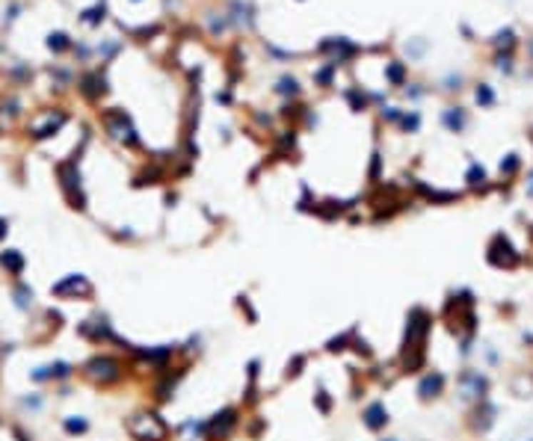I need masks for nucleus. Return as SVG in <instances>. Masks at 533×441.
Segmentation results:
<instances>
[{"mask_svg": "<svg viewBox=\"0 0 533 441\" xmlns=\"http://www.w3.org/2000/svg\"><path fill=\"white\" fill-rule=\"evenodd\" d=\"M439 314L427 305H412L403 320V335L397 347V373L400 376H421L430 368V338L436 332Z\"/></svg>", "mask_w": 533, "mask_h": 441, "instance_id": "f257e3e1", "label": "nucleus"}, {"mask_svg": "<svg viewBox=\"0 0 533 441\" xmlns=\"http://www.w3.org/2000/svg\"><path fill=\"white\" fill-rule=\"evenodd\" d=\"M77 376L95 391H118L133 379V368L128 362V355L116 350H98L77 368Z\"/></svg>", "mask_w": 533, "mask_h": 441, "instance_id": "f03ea898", "label": "nucleus"}, {"mask_svg": "<svg viewBox=\"0 0 533 441\" xmlns=\"http://www.w3.org/2000/svg\"><path fill=\"white\" fill-rule=\"evenodd\" d=\"M122 430L131 441H175V424H169L163 409L136 406L122 417Z\"/></svg>", "mask_w": 533, "mask_h": 441, "instance_id": "7ed1b4c3", "label": "nucleus"}, {"mask_svg": "<svg viewBox=\"0 0 533 441\" xmlns=\"http://www.w3.org/2000/svg\"><path fill=\"white\" fill-rule=\"evenodd\" d=\"M450 385H453V397H457L465 409L474 406V403H480V400H489L492 388H495L492 373L486 368H480V365H462L457 370V376L450 379Z\"/></svg>", "mask_w": 533, "mask_h": 441, "instance_id": "20e7f679", "label": "nucleus"}, {"mask_svg": "<svg viewBox=\"0 0 533 441\" xmlns=\"http://www.w3.org/2000/svg\"><path fill=\"white\" fill-rule=\"evenodd\" d=\"M190 368L193 362L181 358V362H175L172 368H166L163 373H157L151 379H146V397H148V406H157L163 409L169 403H175V394L181 388V382L190 376Z\"/></svg>", "mask_w": 533, "mask_h": 441, "instance_id": "39448f33", "label": "nucleus"}, {"mask_svg": "<svg viewBox=\"0 0 533 441\" xmlns=\"http://www.w3.org/2000/svg\"><path fill=\"white\" fill-rule=\"evenodd\" d=\"M243 417L246 412L240 403H225L220 409H213L205 415V441H237L243 430Z\"/></svg>", "mask_w": 533, "mask_h": 441, "instance_id": "423d86ee", "label": "nucleus"}, {"mask_svg": "<svg viewBox=\"0 0 533 441\" xmlns=\"http://www.w3.org/2000/svg\"><path fill=\"white\" fill-rule=\"evenodd\" d=\"M483 258H486V264L492 270H501V273H512V270H519L524 264V252L512 243V237L504 234V231H495L489 237Z\"/></svg>", "mask_w": 533, "mask_h": 441, "instance_id": "0eeeda50", "label": "nucleus"}, {"mask_svg": "<svg viewBox=\"0 0 533 441\" xmlns=\"http://www.w3.org/2000/svg\"><path fill=\"white\" fill-rule=\"evenodd\" d=\"M77 335H81L86 344H92V347H116V353H118V347L125 344V338L116 332L113 320L104 311H98V314L81 320V323H77Z\"/></svg>", "mask_w": 533, "mask_h": 441, "instance_id": "6e6552de", "label": "nucleus"}, {"mask_svg": "<svg viewBox=\"0 0 533 441\" xmlns=\"http://www.w3.org/2000/svg\"><path fill=\"white\" fill-rule=\"evenodd\" d=\"M95 296L98 288L83 273H68L51 285V299H59V303H95Z\"/></svg>", "mask_w": 533, "mask_h": 441, "instance_id": "1a4fd4ad", "label": "nucleus"}, {"mask_svg": "<svg viewBox=\"0 0 533 441\" xmlns=\"http://www.w3.org/2000/svg\"><path fill=\"white\" fill-rule=\"evenodd\" d=\"M450 394V376L439 368H427L421 376H415V400L421 406H436Z\"/></svg>", "mask_w": 533, "mask_h": 441, "instance_id": "9d476101", "label": "nucleus"}, {"mask_svg": "<svg viewBox=\"0 0 533 441\" xmlns=\"http://www.w3.org/2000/svg\"><path fill=\"white\" fill-rule=\"evenodd\" d=\"M498 415H501V406L495 403V400H480V403H474L465 409V417H462V427L471 438H483L489 435L492 430H495L498 424Z\"/></svg>", "mask_w": 533, "mask_h": 441, "instance_id": "9b49d317", "label": "nucleus"}, {"mask_svg": "<svg viewBox=\"0 0 533 441\" xmlns=\"http://www.w3.org/2000/svg\"><path fill=\"white\" fill-rule=\"evenodd\" d=\"M101 125H104V133L113 139V143L125 146V148H140V133H136L131 116L125 110H104L101 113Z\"/></svg>", "mask_w": 533, "mask_h": 441, "instance_id": "f8f14e48", "label": "nucleus"}, {"mask_svg": "<svg viewBox=\"0 0 533 441\" xmlns=\"http://www.w3.org/2000/svg\"><path fill=\"white\" fill-rule=\"evenodd\" d=\"M359 424L370 435H385L391 430V409L385 397H370L359 406Z\"/></svg>", "mask_w": 533, "mask_h": 441, "instance_id": "ddd939ff", "label": "nucleus"}, {"mask_svg": "<svg viewBox=\"0 0 533 441\" xmlns=\"http://www.w3.org/2000/svg\"><path fill=\"white\" fill-rule=\"evenodd\" d=\"M56 178H59V190H63L68 208L86 211V196H83L81 172H77V163H74V160H66V163H59V166H56Z\"/></svg>", "mask_w": 533, "mask_h": 441, "instance_id": "4468645a", "label": "nucleus"}, {"mask_svg": "<svg viewBox=\"0 0 533 441\" xmlns=\"http://www.w3.org/2000/svg\"><path fill=\"white\" fill-rule=\"evenodd\" d=\"M74 376H77V365L66 362V358H54V362L30 370V382L33 385H63V382H71Z\"/></svg>", "mask_w": 533, "mask_h": 441, "instance_id": "2eb2a0df", "label": "nucleus"}, {"mask_svg": "<svg viewBox=\"0 0 533 441\" xmlns=\"http://www.w3.org/2000/svg\"><path fill=\"white\" fill-rule=\"evenodd\" d=\"M66 122H68V116L63 110H42V113L33 116L30 122H27V133L33 139H48V136H54L59 128H63Z\"/></svg>", "mask_w": 533, "mask_h": 441, "instance_id": "dca6fc26", "label": "nucleus"}, {"mask_svg": "<svg viewBox=\"0 0 533 441\" xmlns=\"http://www.w3.org/2000/svg\"><path fill=\"white\" fill-rule=\"evenodd\" d=\"M311 409L318 412L320 417H332L335 412H338V397H335L332 391H329V385H326V379L323 376H318L314 379V391H311Z\"/></svg>", "mask_w": 533, "mask_h": 441, "instance_id": "f3484780", "label": "nucleus"}, {"mask_svg": "<svg viewBox=\"0 0 533 441\" xmlns=\"http://www.w3.org/2000/svg\"><path fill=\"white\" fill-rule=\"evenodd\" d=\"M0 270H4L12 282H18V278H24L27 273V258L21 249H4L0 252Z\"/></svg>", "mask_w": 533, "mask_h": 441, "instance_id": "a211bd4d", "label": "nucleus"}, {"mask_svg": "<svg viewBox=\"0 0 533 441\" xmlns=\"http://www.w3.org/2000/svg\"><path fill=\"white\" fill-rule=\"evenodd\" d=\"M243 438L246 441H264V435L270 432V417H264L261 415V409L258 412H246V417H243Z\"/></svg>", "mask_w": 533, "mask_h": 441, "instance_id": "6ab92c4d", "label": "nucleus"}, {"mask_svg": "<svg viewBox=\"0 0 533 441\" xmlns=\"http://www.w3.org/2000/svg\"><path fill=\"white\" fill-rule=\"evenodd\" d=\"M9 296H12V305L21 311V314H30L36 308V290L24 282V278H18V282H12L9 288Z\"/></svg>", "mask_w": 533, "mask_h": 441, "instance_id": "aec40b11", "label": "nucleus"}, {"mask_svg": "<svg viewBox=\"0 0 533 441\" xmlns=\"http://www.w3.org/2000/svg\"><path fill=\"white\" fill-rule=\"evenodd\" d=\"M175 441H205V417L190 415L175 424Z\"/></svg>", "mask_w": 533, "mask_h": 441, "instance_id": "412c9836", "label": "nucleus"}, {"mask_svg": "<svg viewBox=\"0 0 533 441\" xmlns=\"http://www.w3.org/2000/svg\"><path fill=\"white\" fill-rule=\"evenodd\" d=\"M350 353L355 355V358H359V362H362V368L365 365H373V362H377V350H373V344H370V340L362 335V326H355V332H352V344H350Z\"/></svg>", "mask_w": 533, "mask_h": 441, "instance_id": "4be33fe9", "label": "nucleus"}, {"mask_svg": "<svg viewBox=\"0 0 533 441\" xmlns=\"http://www.w3.org/2000/svg\"><path fill=\"white\" fill-rule=\"evenodd\" d=\"M355 326H359V323H352L350 329H341V332L329 335V338L323 340V353H326V355H347V353H350V344H352Z\"/></svg>", "mask_w": 533, "mask_h": 441, "instance_id": "5701e85b", "label": "nucleus"}, {"mask_svg": "<svg viewBox=\"0 0 533 441\" xmlns=\"http://www.w3.org/2000/svg\"><path fill=\"white\" fill-rule=\"evenodd\" d=\"M59 430H63L66 438H86L92 432V420L86 415H66L59 420Z\"/></svg>", "mask_w": 533, "mask_h": 441, "instance_id": "b1692460", "label": "nucleus"}, {"mask_svg": "<svg viewBox=\"0 0 533 441\" xmlns=\"http://www.w3.org/2000/svg\"><path fill=\"white\" fill-rule=\"evenodd\" d=\"M509 394L516 400H533V368L516 370L509 376Z\"/></svg>", "mask_w": 533, "mask_h": 441, "instance_id": "393cba45", "label": "nucleus"}, {"mask_svg": "<svg viewBox=\"0 0 533 441\" xmlns=\"http://www.w3.org/2000/svg\"><path fill=\"white\" fill-rule=\"evenodd\" d=\"M308 365H311V353H293L288 362H285L282 382H296V379H303V373L308 370Z\"/></svg>", "mask_w": 533, "mask_h": 441, "instance_id": "a878e982", "label": "nucleus"}, {"mask_svg": "<svg viewBox=\"0 0 533 441\" xmlns=\"http://www.w3.org/2000/svg\"><path fill=\"white\" fill-rule=\"evenodd\" d=\"M234 308H237V314L243 317L246 326H258L261 314H258V308H255V303H252L249 293H237V296H234Z\"/></svg>", "mask_w": 533, "mask_h": 441, "instance_id": "bb28decb", "label": "nucleus"}, {"mask_svg": "<svg viewBox=\"0 0 533 441\" xmlns=\"http://www.w3.org/2000/svg\"><path fill=\"white\" fill-rule=\"evenodd\" d=\"M442 125H445L450 133H462V131L468 128V116H465L462 107H447V110L442 113Z\"/></svg>", "mask_w": 533, "mask_h": 441, "instance_id": "cd10ccee", "label": "nucleus"}, {"mask_svg": "<svg viewBox=\"0 0 533 441\" xmlns=\"http://www.w3.org/2000/svg\"><path fill=\"white\" fill-rule=\"evenodd\" d=\"M465 184L471 187V190H483L486 184H489V175H486V169L477 163V160H471L468 163V172H465Z\"/></svg>", "mask_w": 533, "mask_h": 441, "instance_id": "c85d7f7f", "label": "nucleus"}, {"mask_svg": "<svg viewBox=\"0 0 533 441\" xmlns=\"http://www.w3.org/2000/svg\"><path fill=\"white\" fill-rule=\"evenodd\" d=\"M477 355H480V368H486V370L501 368V353H498V347H492V344H477Z\"/></svg>", "mask_w": 533, "mask_h": 441, "instance_id": "c756f323", "label": "nucleus"}, {"mask_svg": "<svg viewBox=\"0 0 533 441\" xmlns=\"http://www.w3.org/2000/svg\"><path fill=\"white\" fill-rule=\"evenodd\" d=\"M261 376H264V358L261 355L246 358V365H243V382H261Z\"/></svg>", "mask_w": 533, "mask_h": 441, "instance_id": "7c9ffc66", "label": "nucleus"}, {"mask_svg": "<svg viewBox=\"0 0 533 441\" xmlns=\"http://www.w3.org/2000/svg\"><path fill=\"white\" fill-rule=\"evenodd\" d=\"M522 172V157L516 151H509L504 160H501V178H516Z\"/></svg>", "mask_w": 533, "mask_h": 441, "instance_id": "2f4dec72", "label": "nucleus"}, {"mask_svg": "<svg viewBox=\"0 0 533 441\" xmlns=\"http://www.w3.org/2000/svg\"><path fill=\"white\" fill-rule=\"evenodd\" d=\"M18 403H21V409H27L30 415H36V412H42V409H45V394H42V391L24 394L21 400H18Z\"/></svg>", "mask_w": 533, "mask_h": 441, "instance_id": "473e14b6", "label": "nucleus"}, {"mask_svg": "<svg viewBox=\"0 0 533 441\" xmlns=\"http://www.w3.org/2000/svg\"><path fill=\"white\" fill-rule=\"evenodd\" d=\"M397 128H400L403 133H418V131H421V113H418V110L403 113V118H400Z\"/></svg>", "mask_w": 533, "mask_h": 441, "instance_id": "72a5a7b5", "label": "nucleus"}, {"mask_svg": "<svg viewBox=\"0 0 533 441\" xmlns=\"http://www.w3.org/2000/svg\"><path fill=\"white\" fill-rule=\"evenodd\" d=\"M279 95H290V98H296V95H300V83H296L293 77H282V80H279Z\"/></svg>", "mask_w": 533, "mask_h": 441, "instance_id": "f704fd0d", "label": "nucleus"}, {"mask_svg": "<svg viewBox=\"0 0 533 441\" xmlns=\"http://www.w3.org/2000/svg\"><path fill=\"white\" fill-rule=\"evenodd\" d=\"M48 45H51V48H56V51H59V48H66V45H68V39H66V36H63V33H56V36H51V42H48Z\"/></svg>", "mask_w": 533, "mask_h": 441, "instance_id": "c9c22d12", "label": "nucleus"}, {"mask_svg": "<svg viewBox=\"0 0 533 441\" xmlns=\"http://www.w3.org/2000/svg\"><path fill=\"white\" fill-rule=\"evenodd\" d=\"M477 104H492V92L489 89H477Z\"/></svg>", "mask_w": 533, "mask_h": 441, "instance_id": "e433bc0d", "label": "nucleus"}, {"mask_svg": "<svg viewBox=\"0 0 533 441\" xmlns=\"http://www.w3.org/2000/svg\"><path fill=\"white\" fill-rule=\"evenodd\" d=\"M524 196H527V198H533V169L527 172V181H524Z\"/></svg>", "mask_w": 533, "mask_h": 441, "instance_id": "4c0bfd02", "label": "nucleus"}, {"mask_svg": "<svg viewBox=\"0 0 533 441\" xmlns=\"http://www.w3.org/2000/svg\"><path fill=\"white\" fill-rule=\"evenodd\" d=\"M6 234H9V223H6L4 216H0V243H4V240H6Z\"/></svg>", "mask_w": 533, "mask_h": 441, "instance_id": "58836bf2", "label": "nucleus"}, {"mask_svg": "<svg viewBox=\"0 0 533 441\" xmlns=\"http://www.w3.org/2000/svg\"><path fill=\"white\" fill-rule=\"evenodd\" d=\"M377 441H403L400 435H391V432H385V435H377Z\"/></svg>", "mask_w": 533, "mask_h": 441, "instance_id": "ea45409f", "label": "nucleus"}, {"mask_svg": "<svg viewBox=\"0 0 533 441\" xmlns=\"http://www.w3.org/2000/svg\"><path fill=\"white\" fill-rule=\"evenodd\" d=\"M530 441H533V438H530Z\"/></svg>", "mask_w": 533, "mask_h": 441, "instance_id": "a19ab883", "label": "nucleus"}]
</instances>
